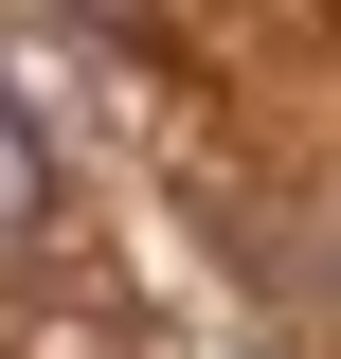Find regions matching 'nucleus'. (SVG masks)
Returning <instances> with one entry per match:
<instances>
[{
  "label": "nucleus",
  "mask_w": 341,
  "mask_h": 359,
  "mask_svg": "<svg viewBox=\"0 0 341 359\" xmlns=\"http://www.w3.org/2000/svg\"><path fill=\"white\" fill-rule=\"evenodd\" d=\"M54 198H72V180H54V126L0 90V252H36V233H54Z\"/></svg>",
  "instance_id": "nucleus-1"
},
{
  "label": "nucleus",
  "mask_w": 341,
  "mask_h": 359,
  "mask_svg": "<svg viewBox=\"0 0 341 359\" xmlns=\"http://www.w3.org/2000/svg\"><path fill=\"white\" fill-rule=\"evenodd\" d=\"M72 18H144V0H72Z\"/></svg>",
  "instance_id": "nucleus-2"
}]
</instances>
